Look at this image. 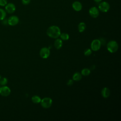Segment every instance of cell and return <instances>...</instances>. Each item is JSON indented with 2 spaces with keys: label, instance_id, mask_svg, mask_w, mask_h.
<instances>
[{
  "label": "cell",
  "instance_id": "cell-1",
  "mask_svg": "<svg viewBox=\"0 0 121 121\" xmlns=\"http://www.w3.org/2000/svg\"><path fill=\"white\" fill-rule=\"evenodd\" d=\"M47 35L52 38H57L60 35V28L56 26H50L46 31Z\"/></svg>",
  "mask_w": 121,
  "mask_h": 121
},
{
  "label": "cell",
  "instance_id": "cell-2",
  "mask_svg": "<svg viewBox=\"0 0 121 121\" xmlns=\"http://www.w3.org/2000/svg\"><path fill=\"white\" fill-rule=\"evenodd\" d=\"M107 49L111 53H114L118 49V44L115 41H110L107 44Z\"/></svg>",
  "mask_w": 121,
  "mask_h": 121
},
{
  "label": "cell",
  "instance_id": "cell-3",
  "mask_svg": "<svg viewBox=\"0 0 121 121\" xmlns=\"http://www.w3.org/2000/svg\"><path fill=\"white\" fill-rule=\"evenodd\" d=\"M52 99L50 97H44L40 102L41 106L44 108H49L52 106Z\"/></svg>",
  "mask_w": 121,
  "mask_h": 121
},
{
  "label": "cell",
  "instance_id": "cell-4",
  "mask_svg": "<svg viewBox=\"0 0 121 121\" xmlns=\"http://www.w3.org/2000/svg\"><path fill=\"white\" fill-rule=\"evenodd\" d=\"M110 8L109 3L106 1L101 2L98 5V9L102 12H107Z\"/></svg>",
  "mask_w": 121,
  "mask_h": 121
},
{
  "label": "cell",
  "instance_id": "cell-5",
  "mask_svg": "<svg viewBox=\"0 0 121 121\" xmlns=\"http://www.w3.org/2000/svg\"><path fill=\"white\" fill-rule=\"evenodd\" d=\"M101 43L99 39L94 40L91 43V48L94 51H97L99 50L101 47Z\"/></svg>",
  "mask_w": 121,
  "mask_h": 121
},
{
  "label": "cell",
  "instance_id": "cell-6",
  "mask_svg": "<svg viewBox=\"0 0 121 121\" xmlns=\"http://www.w3.org/2000/svg\"><path fill=\"white\" fill-rule=\"evenodd\" d=\"M39 54L41 58L43 59H46L49 56L50 54V51L49 48L47 47H43L41 49Z\"/></svg>",
  "mask_w": 121,
  "mask_h": 121
},
{
  "label": "cell",
  "instance_id": "cell-7",
  "mask_svg": "<svg viewBox=\"0 0 121 121\" xmlns=\"http://www.w3.org/2000/svg\"><path fill=\"white\" fill-rule=\"evenodd\" d=\"M89 14L93 18H96L99 15V10L95 7H92L89 9Z\"/></svg>",
  "mask_w": 121,
  "mask_h": 121
},
{
  "label": "cell",
  "instance_id": "cell-8",
  "mask_svg": "<svg viewBox=\"0 0 121 121\" xmlns=\"http://www.w3.org/2000/svg\"><path fill=\"white\" fill-rule=\"evenodd\" d=\"M8 24L11 26L17 25L19 22V18L16 16H11L8 19Z\"/></svg>",
  "mask_w": 121,
  "mask_h": 121
},
{
  "label": "cell",
  "instance_id": "cell-9",
  "mask_svg": "<svg viewBox=\"0 0 121 121\" xmlns=\"http://www.w3.org/2000/svg\"><path fill=\"white\" fill-rule=\"evenodd\" d=\"M11 91L10 88L5 86H3L0 87V94L3 96H7L10 94Z\"/></svg>",
  "mask_w": 121,
  "mask_h": 121
},
{
  "label": "cell",
  "instance_id": "cell-10",
  "mask_svg": "<svg viewBox=\"0 0 121 121\" xmlns=\"http://www.w3.org/2000/svg\"><path fill=\"white\" fill-rule=\"evenodd\" d=\"M5 11L9 14H12L16 10V6L12 3L7 4L5 6Z\"/></svg>",
  "mask_w": 121,
  "mask_h": 121
},
{
  "label": "cell",
  "instance_id": "cell-11",
  "mask_svg": "<svg viewBox=\"0 0 121 121\" xmlns=\"http://www.w3.org/2000/svg\"><path fill=\"white\" fill-rule=\"evenodd\" d=\"M72 7L73 9L76 11H79L82 9V5L81 3L78 1H75L73 2Z\"/></svg>",
  "mask_w": 121,
  "mask_h": 121
},
{
  "label": "cell",
  "instance_id": "cell-12",
  "mask_svg": "<svg viewBox=\"0 0 121 121\" xmlns=\"http://www.w3.org/2000/svg\"><path fill=\"white\" fill-rule=\"evenodd\" d=\"M101 94L103 97L108 98L110 95V90L107 87H104L101 91Z\"/></svg>",
  "mask_w": 121,
  "mask_h": 121
},
{
  "label": "cell",
  "instance_id": "cell-13",
  "mask_svg": "<svg viewBox=\"0 0 121 121\" xmlns=\"http://www.w3.org/2000/svg\"><path fill=\"white\" fill-rule=\"evenodd\" d=\"M54 46L57 49H60L62 46V41L60 39H57L54 43Z\"/></svg>",
  "mask_w": 121,
  "mask_h": 121
},
{
  "label": "cell",
  "instance_id": "cell-14",
  "mask_svg": "<svg viewBox=\"0 0 121 121\" xmlns=\"http://www.w3.org/2000/svg\"><path fill=\"white\" fill-rule=\"evenodd\" d=\"M81 78H82V75L79 72H76L73 75L72 79L74 81H78L80 80Z\"/></svg>",
  "mask_w": 121,
  "mask_h": 121
},
{
  "label": "cell",
  "instance_id": "cell-15",
  "mask_svg": "<svg viewBox=\"0 0 121 121\" xmlns=\"http://www.w3.org/2000/svg\"><path fill=\"white\" fill-rule=\"evenodd\" d=\"M86 28V25L84 22H80L78 25V30L80 33L84 31Z\"/></svg>",
  "mask_w": 121,
  "mask_h": 121
},
{
  "label": "cell",
  "instance_id": "cell-16",
  "mask_svg": "<svg viewBox=\"0 0 121 121\" xmlns=\"http://www.w3.org/2000/svg\"><path fill=\"white\" fill-rule=\"evenodd\" d=\"M41 99L38 95H34L32 97V101L34 104H38L41 102Z\"/></svg>",
  "mask_w": 121,
  "mask_h": 121
},
{
  "label": "cell",
  "instance_id": "cell-17",
  "mask_svg": "<svg viewBox=\"0 0 121 121\" xmlns=\"http://www.w3.org/2000/svg\"><path fill=\"white\" fill-rule=\"evenodd\" d=\"M6 12L5 10L0 8V20H2L6 17Z\"/></svg>",
  "mask_w": 121,
  "mask_h": 121
},
{
  "label": "cell",
  "instance_id": "cell-18",
  "mask_svg": "<svg viewBox=\"0 0 121 121\" xmlns=\"http://www.w3.org/2000/svg\"><path fill=\"white\" fill-rule=\"evenodd\" d=\"M60 39L63 40H68L69 39V35L66 33H63L62 34H60Z\"/></svg>",
  "mask_w": 121,
  "mask_h": 121
},
{
  "label": "cell",
  "instance_id": "cell-19",
  "mask_svg": "<svg viewBox=\"0 0 121 121\" xmlns=\"http://www.w3.org/2000/svg\"><path fill=\"white\" fill-rule=\"evenodd\" d=\"M90 73V70L87 68H85L81 70V74L84 76H88Z\"/></svg>",
  "mask_w": 121,
  "mask_h": 121
},
{
  "label": "cell",
  "instance_id": "cell-20",
  "mask_svg": "<svg viewBox=\"0 0 121 121\" xmlns=\"http://www.w3.org/2000/svg\"><path fill=\"white\" fill-rule=\"evenodd\" d=\"M8 79L6 78H2L0 79V84L2 86H5L8 83Z\"/></svg>",
  "mask_w": 121,
  "mask_h": 121
},
{
  "label": "cell",
  "instance_id": "cell-21",
  "mask_svg": "<svg viewBox=\"0 0 121 121\" xmlns=\"http://www.w3.org/2000/svg\"><path fill=\"white\" fill-rule=\"evenodd\" d=\"M84 55L86 56H88L89 55H90L92 53V50L90 49H86L84 52Z\"/></svg>",
  "mask_w": 121,
  "mask_h": 121
},
{
  "label": "cell",
  "instance_id": "cell-22",
  "mask_svg": "<svg viewBox=\"0 0 121 121\" xmlns=\"http://www.w3.org/2000/svg\"><path fill=\"white\" fill-rule=\"evenodd\" d=\"M7 4V0H0V6H5Z\"/></svg>",
  "mask_w": 121,
  "mask_h": 121
},
{
  "label": "cell",
  "instance_id": "cell-23",
  "mask_svg": "<svg viewBox=\"0 0 121 121\" xmlns=\"http://www.w3.org/2000/svg\"><path fill=\"white\" fill-rule=\"evenodd\" d=\"M22 1V3L25 5H26L29 4L30 2H31V0H21Z\"/></svg>",
  "mask_w": 121,
  "mask_h": 121
},
{
  "label": "cell",
  "instance_id": "cell-24",
  "mask_svg": "<svg viewBox=\"0 0 121 121\" xmlns=\"http://www.w3.org/2000/svg\"><path fill=\"white\" fill-rule=\"evenodd\" d=\"M1 24L3 25H7L8 24V19L7 18H4L3 20H1Z\"/></svg>",
  "mask_w": 121,
  "mask_h": 121
},
{
  "label": "cell",
  "instance_id": "cell-25",
  "mask_svg": "<svg viewBox=\"0 0 121 121\" xmlns=\"http://www.w3.org/2000/svg\"><path fill=\"white\" fill-rule=\"evenodd\" d=\"M73 84V80L72 79H69L67 83V85L69 86H70Z\"/></svg>",
  "mask_w": 121,
  "mask_h": 121
},
{
  "label": "cell",
  "instance_id": "cell-26",
  "mask_svg": "<svg viewBox=\"0 0 121 121\" xmlns=\"http://www.w3.org/2000/svg\"><path fill=\"white\" fill-rule=\"evenodd\" d=\"M102 0H94V1H95V2H97V3L100 2Z\"/></svg>",
  "mask_w": 121,
  "mask_h": 121
},
{
  "label": "cell",
  "instance_id": "cell-27",
  "mask_svg": "<svg viewBox=\"0 0 121 121\" xmlns=\"http://www.w3.org/2000/svg\"><path fill=\"white\" fill-rule=\"evenodd\" d=\"M1 78V75H0V78Z\"/></svg>",
  "mask_w": 121,
  "mask_h": 121
}]
</instances>
